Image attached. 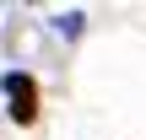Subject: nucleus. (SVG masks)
Listing matches in <instances>:
<instances>
[{"label": "nucleus", "instance_id": "1", "mask_svg": "<svg viewBox=\"0 0 146 140\" xmlns=\"http://www.w3.org/2000/svg\"><path fill=\"white\" fill-rule=\"evenodd\" d=\"M5 113H11L16 124H33V119H38V86H33V76L5 70Z\"/></svg>", "mask_w": 146, "mask_h": 140}, {"label": "nucleus", "instance_id": "2", "mask_svg": "<svg viewBox=\"0 0 146 140\" xmlns=\"http://www.w3.org/2000/svg\"><path fill=\"white\" fill-rule=\"evenodd\" d=\"M54 27H60V32H65V38H76V32H81V11H65V16H60V22H54Z\"/></svg>", "mask_w": 146, "mask_h": 140}]
</instances>
